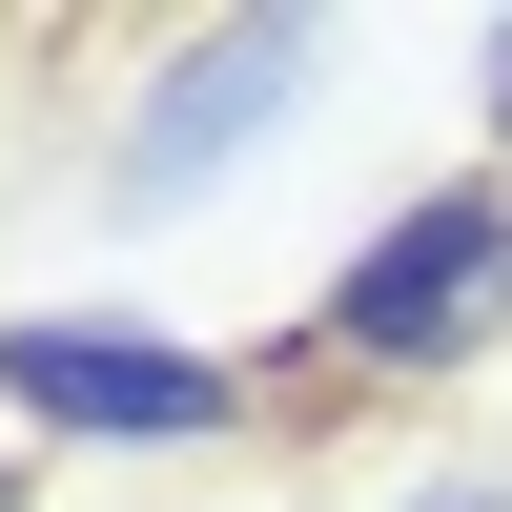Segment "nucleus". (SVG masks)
<instances>
[{
  "instance_id": "obj_2",
  "label": "nucleus",
  "mask_w": 512,
  "mask_h": 512,
  "mask_svg": "<svg viewBox=\"0 0 512 512\" xmlns=\"http://www.w3.org/2000/svg\"><path fill=\"white\" fill-rule=\"evenodd\" d=\"M0 410H21V431H62V451H226L267 390H246V369H205V349H164V328L21 308V328H0Z\"/></svg>"
},
{
  "instance_id": "obj_4",
  "label": "nucleus",
  "mask_w": 512,
  "mask_h": 512,
  "mask_svg": "<svg viewBox=\"0 0 512 512\" xmlns=\"http://www.w3.org/2000/svg\"><path fill=\"white\" fill-rule=\"evenodd\" d=\"M410 512H512V472H431V492H410Z\"/></svg>"
},
{
  "instance_id": "obj_1",
  "label": "nucleus",
  "mask_w": 512,
  "mask_h": 512,
  "mask_svg": "<svg viewBox=\"0 0 512 512\" xmlns=\"http://www.w3.org/2000/svg\"><path fill=\"white\" fill-rule=\"evenodd\" d=\"M328 349H349V390H451V369L512 349V185L472 164V185H410L390 226L328 267Z\"/></svg>"
},
{
  "instance_id": "obj_3",
  "label": "nucleus",
  "mask_w": 512,
  "mask_h": 512,
  "mask_svg": "<svg viewBox=\"0 0 512 512\" xmlns=\"http://www.w3.org/2000/svg\"><path fill=\"white\" fill-rule=\"evenodd\" d=\"M328 62V21H205L185 62L144 82V123H123V205H185L246 164V123H287V82Z\"/></svg>"
},
{
  "instance_id": "obj_5",
  "label": "nucleus",
  "mask_w": 512,
  "mask_h": 512,
  "mask_svg": "<svg viewBox=\"0 0 512 512\" xmlns=\"http://www.w3.org/2000/svg\"><path fill=\"white\" fill-rule=\"evenodd\" d=\"M0 512H21V472H0Z\"/></svg>"
}]
</instances>
